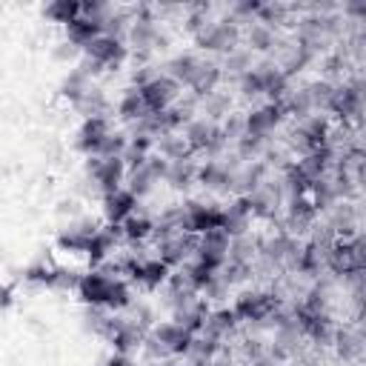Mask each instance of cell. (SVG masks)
<instances>
[{"label": "cell", "mask_w": 366, "mask_h": 366, "mask_svg": "<svg viewBox=\"0 0 366 366\" xmlns=\"http://www.w3.org/2000/svg\"><path fill=\"white\" fill-rule=\"evenodd\" d=\"M240 34H243L240 23H237L234 17H229V14H226V17H209V20H206V26H203L200 31H194V34H192V40H194V46H197V49H203V51L229 54L232 49H237Z\"/></svg>", "instance_id": "1"}, {"label": "cell", "mask_w": 366, "mask_h": 366, "mask_svg": "<svg viewBox=\"0 0 366 366\" xmlns=\"http://www.w3.org/2000/svg\"><path fill=\"white\" fill-rule=\"evenodd\" d=\"M83 169H86V177L92 183V189H97L100 197L114 192V189H120L126 183V174H129L123 157H100V154H94V157H86Z\"/></svg>", "instance_id": "2"}, {"label": "cell", "mask_w": 366, "mask_h": 366, "mask_svg": "<svg viewBox=\"0 0 366 366\" xmlns=\"http://www.w3.org/2000/svg\"><path fill=\"white\" fill-rule=\"evenodd\" d=\"M126 274L132 283L143 286L146 292H154L160 286H166V280L172 277V266L163 263L157 254L154 257H137V254H126Z\"/></svg>", "instance_id": "3"}, {"label": "cell", "mask_w": 366, "mask_h": 366, "mask_svg": "<svg viewBox=\"0 0 366 366\" xmlns=\"http://www.w3.org/2000/svg\"><path fill=\"white\" fill-rule=\"evenodd\" d=\"M146 335L163 349L166 357H177V360L180 357H189L192 340H194V335L189 329H183L180 323H174V320H157V323L149 326Z\"/></svg>", "instance_id": "4"}, {"label": "cell", "mask_w": 366, "mask_h": 366, "mask_svg": "<svg viewBox=\"0 0 366 366\" xmlns=\"http://www.w3.org/2000/svg\"><path fill=\"white\" fill-rule=\"evenodd\" d=\"M183 140L189 146V152H203V154H217L226 140H223V132H220V123L214 120H206V117H192L186 126H183Z\"/></svg>", "instance_id": "5"}, {"label": "cell", "mask_w": 366, "mask_h": 366, "mask_svg": "<svg viewBox=\"0 0 366 366\" xmlns=\"http://www.w3.org/2000/svg\"><path fill=\"white\" fill-rule=\"evenodd\" d=\"M277 309H280L277 295L260 292V289L240 292V295L234 297V306H232L234 317H237V320H246V323H263V320H269Z\"/></svg>", "instance_id": "6"}, {"label": "cell", "mask_w": 366, "mask_h": 366, "mask_svg": "<svg viewBox=\"0 0 366 366\" xmlns=\"http://www.w3.org/2000/svg\"><path fill=\"white\" fill-rule=\"evenodd\" d=\"M83 57L92 60L94 66H100L103 71H114L126 63L129 57V46L123 37H112V34H97L86 49H83Z\"/></svg>", "instance_id": "7"}, {"label": "cell", "mask_w": 366, "mask_h": 366, "mask_svg": "<svg viewBox=\"0 0 366 366\" xmlns=\"http://www.w3.org/2000/svg\"><path fill=\"white\" fill-rule=\"evenodd\" d=\"M223 229V206L206 200H189L183 206V234L200 237L203 232Z\"/></svg>", "instance_id": "8"}, {"label": "cell", "mask_w": 366, "mask_h": 366, "mask_svg": "<svg viewBox=\"0 0 366 366\" xmlns=\"http://www.w3.org/2000/svg\"><path fill=\"white\" fill-rule=\"evenodd\" d=\"M140 92V100H143V106H146V112L149 114H160V112H169L177 100H180V86L169 77V74H154L146 86H140L137 89Z\"/></svg>", "instance_id": "9"}, {"label": "cell", "mask_w": 366, "mask_h": 366, "mask_svg": "<svg viewBox=\"0 0 366 366\" xmlns=\"http://www.w3.org/2000/svg\"><path fill=\"white\" fill-rule=\"evenodd\" d=\"M97 229H100V223H97V220H92V217L80 214V217L69 220V223H66V226L57 232L54 246H57V252H69V254H86L89 237H92Z\"/></svg>", "instance_id": "10"}, {"label": "cell", "mask_w": 366, "mask_h": 366, "mask_svg": "<svg viewBox=\"0 0 366 366\" xmlns=\"http://www.w3.org/2000/svg\"><path fill=\"white\" fill-rule=\"evenodd\" d=\"M112 132V120L109 114H94V117H83L80 126H77V137H74V149L86 157H94L100 154L106 137Z\"/></svg>", "instance_id": "11"}, {"label": "cell", "mask_w": 366, "mask_h": 366, "mask_svg": "<svg viewBox=\"0 0 366 366\" xmlns=\"http://www.w3.org/2000/svg\"><path fill=\"white\" fill-rule=\"evenodd\" d=\"M283 120H286L283 106L266 100L263 106H254L252 112L243 114V134H252V137H263V140H266Z\"/></svg>", "instance_id": "12"}, {"label": "cell", "mask_w": 366, "mask_h": 366, "mask_svg": "<svg viewBox=\"0 0 366 366\" xmlns=\"http://www.w3.org/2000/svg\"><path fill=\"white\" fill-rule=\"evenodd\" d=\"M112 283H114V277L106 274L103 269H89L86 274L77 277L74 292H77V297H80L83 306H97V309H103V306H106V297H109V292H112Z\"/></svg>", "instance_id": "13"}, {"label": "cell", "mask_w": 366, "mask_h": 366, "mask_svg": "<svg viewBox=\"0 0 366 366\" xmlns=\"http://www.w3.org/2000/svg\"><path fill=\"white\" fill-rule=\"evenodd\" d=\"M123 243V234H120V226H100L92 237H89V246H86V257H89V266L92 269H100L109 257L117 254V246Z\"/></svg>", "instance_id": "14"}, {"label": "cell", "mask_w": 366, "mask_h": 366, "mask_svg": "<svg viewBox=\"0 0 366 366\" xmlns=\"http://www.w3.org/2000/svg\"><path fill=\"white\" fill-rule=\"evenodd\" d=\"M234 172H237V166H229L220 160H206V163H197L194 183H200L206 192L226 194V192H234Z\"/></svg>", "instance_id": "15"}, {"label": "cell", "mask_w": 366, "mask_h": 366, "mask_svg": "<svg viewBox=\"0 0 366 366\" xmlns=\"http://www.w3.org/2000/svg\"><path fill=\"white\" fill-rule=\"evenodd\" d=\"M137 206H140V200H137L126 186H120V189H114V192H109V194H103V197H100L103 220H106V223H112V226H120L129 214H134V212H137Z\"/></svg>", "instance_id": "16"}, {"label": "cell", "mask_w": 366, "mask_h": 366, "mask_svg": "<svg viewBox=\"0 0 366 366\" xmlns=\"http://www.w3.org/2000/svg\"><path fill=\"white\" fill-rule=\"evenodd\" d=\"M252 203L246 194H237L232 203L223 206V232L229 237H240V234H249L252 229Z\"/></svg>", "instance_id": "17"}, {"label": "cell", "mask_w": 366, "mask_h": 366, "mask_svg": "<svg viewBox=\"0 0 366 366\" xmlns=\"http://www.w3.org/2000/svg\"><path fill=\"white\" fill-rule=\"evenodd\" d=\"M220 80H223V71H220V63L217 60H212V57H200V63H197V69H194V77H192V83L186 86L189 92H192V100H203L209 92H214L217 86H220Z\"/></svg>", "instance_id": "18"}, {"label": "cell", "mask_w": 366, "mask_h": 366, "mask_svg": "<svg viewBox=\"0 0 366 366\" xmlns=\"http://www.w3.org/2000/svg\"><path fill=\"white\" fill-rule=\"evenodd\" d=\"M120 234H123V243H129V246H143V243L152 240V234H154V220L137 209L134 214H129V217L120 223Z\"/></svg>", "instance_id": "19"}, {"label": "cell", "mask_w": 366, "mask_h": 366, "mask_svg": "<svg viewBox=\"0 0 366 366\" xmlns=\"http://www.w3.org/2000/svg\"><path fill=\"white\" fill-rule=\"evenodd\" d=\"M197 63H200L197 54H192V51H180V54H174V57H169V60L163 63V74H169V77L183 89V86L192 83Z\"/></svg>", "instance_id": "20"}, {"label": "cell", "mask_w": 366, "mask_h": 366, "mask_svg": "<svg viewBox=\"0 0 366 366\" xmlns=\"http://www.w3.org/2000/svg\"><path fill=\"white\" fill-rule=\"evenodd\" d=\"M66 29V40L71 43V46H77L80 51L97 37V34H103V26H100V20H92V17H77V20H71L69 26H63Z\"/></svg>", "instance_id": "21"}, {"label": "cell", "mask_w": 366, "mask_h": 366, "mask_svg": "<svg viewBox=\"0 0 366 366\" xmlns=\"http://www.w3.org/2000/svg\"><path fill=\"white\" fill-rule=\"evenodd\" d=\"M194 174H197V160L189 157H180V160H169L166 163V174H163V183H169L172 189H189L194 183Z\"/></svg>", "instance_id": "22"}, {"label": "cell", "mask_w": 366, "mask_h": 366, "mask_svg": "<svg viewBox=\"0 0 366 366\" xmlns=\"http://www.w3.org/2000/svg\"><path fill=\"white\" fill-rule=\"evenodd\" d=\"M240 40H246V49H249L252 54H254V51L266 54V51H272V49H274V43H277V31H274V29H269L266 23L254 20V23L240 34Z\"/></svg>", "instance_id": "23"}, {"label": "cell", "mask_w": 366, "mask_h": 366, "mask_svg": "<svg viewBox=\"0 0 366 366\" xmlns=\"http://www.w3.org/2000/svg\"><path fill=\"white\" fill-rule=\"evenodd\" d=\"M89 86H92V77L80 69V66H74V69H69V74L60 80V97L63 100H69V106H74L86 92H89Z\"/></svg>", "instance_id": "24"}, {"label": "cell", "mask_w": 366, "mask_h": 366, "mask_svg": "<svg viewBox=\"0 0 366 366\" xmlns=\"http://www.w3.org/2000/svg\"><path fill=\"white\" fill-rule=\"evenodd\" d=\"M146 114H149V112H146V106H143V100H140V92H137L134 86L123 89V94H120V100H117V117H120L123 123L134 126V123L143 120Z\"/></svg>", "instance_id": "25"}, {"label": "cell", "mask_w": 366, "mask_h": 366, "mask_svg": "<svg viewBox=\"0 0 366 366\" xmlns=\"http://www.w3.org/2000/svg\"><path fill=\"white\" fill-rule=\"evenodd\" d=\"M154 154H160L163 160H180V157H189L192 152L180 132H166V134L154 137Z\"/></svg>", "instance_id": "26"}, {"label": "cell", "mask_w": 366, "mask_h": 366, "mask_svg": "<svg viewBox=\"0 0 366 366\" xmlns=\"http://www.w3.org/2000/svg\"><path fill=\"white\" fill-rule=\"evenodd\" d=\"M77 114H83V117H94V114H106L109 112V97H106V92L100 89V86H89V92L71 106Z\"/></svg>", "instance_id": "27"}, {"label": "cell", "mask_w": 366, "mask_h": 366, "mask_svg": "<svg viewBox=\"0 0 366 366\" xmlns=\"http://www.w3.org/2000/svg\"><path fill=\"white\" fill-rule=\"evenodd\" d=\"M43 17L60 26H69L71 20L80 17V0H54L49 6H43Z\"/></svg>", "instance_id": "28"}, {"label": "cell", "mask_w": 366, "mask_h": 366, "mask_svg": "<svg viewBox=\"0 0 366 366\" xmlns=\"http://www.w3.org/2000/svg\"><path fill=\"white\" fill-rule=\"evenodd\" d=\"M200 109H203V117L206 120H220V117H226L229 114V109H232V100H229V94L226 92H209L203 100H200Z\"/></svg>", "instance_id": "29"}, {"label": "cell", "mask_w": 366, "mask_h": 366, "mask_svg": "<svg viewBox=\"0 0 366 366\" xmlns=\"http://www.w3.org/2000/svg\"><path fill=\"white\" fill-rule=\"evenodd\" d=\"M246 69H252V51L249 49H232L226 57H223V63H220V71L223 74H232V77H240Z\"/></svg>", "instance_id": "30"}, {"label": "cell", "mask_w": 366, "mask_h": 366, "mask_svg": "<svg viewBox=\"0 0 366 366\" xmlns=\"http://www.w3.org/2000/svg\"><path fill=\"white\" fill-rule=\"evenodd\" d=\"M306 89V94H309V100H312V109H329V100H332V94H335V83L329 80V77H320V80H312L309 86H303Z\"/></svg>", "instance_id": "31"}, {"label": "cell", "mask_w": 366, "mask_h": 366, "mask_svg": "<svg viewBox=\"0 0 366 366\" xmlns=\"http://www.w3.org/2000/svg\"><path fill=\"white\" fill-rule=\"evenodd\" d=\"M237 89L243 97H263V77L257 71V66L252 63V69H246L240 77H237Z\"/></svg>", "instance_id": "32"}, {"label": "cell", "mask_w": 366, "mask_h": 366, "mask_svg": "<svg viewBox=\"0 0 366 366\" xmlns=\"http://www.w3.org/2000/svg\"><path fill=\"white\" fill-rule=\"evenodd\" d=\"M51 272H54V266H51V263L37 260V263H31V266H26V269H23V280H26V283H34V286L49 289V283H51Z\"/></svg>", "instance_id": "33"}, {"label": "cell", "mask_w": 366, "mask_h": 366, "mask_svg": "<svg viewBox=\"0 0 366 366\" xmlns=\"http://www.w3.org/2000/svg\"><path fill=\"white\" fill-rule=\"evenodd\" d=\"M126 146H129V132L112 129L109 137H106V143H103V149H100V157H123Z\"/></svg>", "instance_id": "34"}, {"label": "cell", "mask_w": 366, "mask_h": 366, "mask_svg": "<svg viewBox=\"0 0 366 366\" xmlns=\"http://www.w3.org/2000/svg\"><path fill=\"white\" fill-rule=\"evenodd\" d=\"M332 343H337V352L343 360H352L355 355H360V335H352V332H335Z\"/></svg>", "instance_id": "35"}, {"label": "cell", "mask_w": 366, "mask_h": 366, "mask_svg": "<svg viewBox=\"0 0 366 366\" xmlns=\"http://www.w3.org/2000/svg\"><path fill=\"white\" fill-rule=\"evenodd\" d=\"M80 54H83V51H80L77 46H71L69 40H60V43H57V46L51 49V57H54V60H60V63H69V60H77Z\"/></svg>", "instance_id": "36"}, {"label": "cell", "mask_w": 366, "mask_h": 366, "mask_svg": "<svg viewBox=\"0 0 366 366\" xmlns=\"http://www.w3.org/2000/svg\"><path fill=\"white\" fill-rule=\"evenodd\" d=\"M57 214H63V217L69 214V220H74V217H80L83 212H80V203L69 197V200H60V203H57Z\"/></svg>", "instance_id": "37"}, {"label": "cell", "mask_w": 366, "mask_h": 366, "mask_svg": "<svg viewBox=\"0 0 366 366\" xmlns=\"http://www.w3.org/2000/svg\"><path fill=\"white\" fill-rule=\"evenodd\" d=\"M343 14H352V17H357V23L366 17V3L363 0H355V3H346L343 6Z\"/></svg>", "instance_id": "38"}, {"label": "cell", "mask_w": 366, "mask_h": 366, "mask_svg": "<svg viewBox=\"0 0 366 366\" xmlns=\"http://www.w3.org/2000/svg\"><path fill=\"white\" fill-rule=\"evenodd\" d=\"M11 303H14V292H11V286L0 283V312H6Z\"/></svg>", "instance_id": "39"}, {"label": "cell", "mask_w": 366, "mask_h": 366, "mask_svg": "<svg viewBox=\"0 0 366 366\" xmlns=\"http://www.w3.org/2000/svg\"><path fill=\"white\" fill-rule=\"evenodd\" d=\"M103 366H134V360H132L129 355H117V352H114V355H109V357H106V363H103Z\"/></svg>", "instance_id": "40"}, {"label": "cell", "mask_w": 366, "mask_h": 366, "mask_svg": "<svg viewBox=\"0 0 366 366\" xmlns=\"http://www.w3.org/2000/svg\"><path fill=\"white\" fill-rule=\"evenodd\" d=\"M146 366H180L177 357H157V360H146Z\"/></svg>", "instance_id": "41"}]
</instances>
